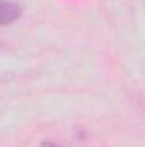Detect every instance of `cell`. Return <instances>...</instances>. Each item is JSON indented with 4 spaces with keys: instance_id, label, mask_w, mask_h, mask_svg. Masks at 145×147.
<instances>
[{
    "instance_id": "obj_1",
    "label": "cell",
    "mask_w": 145,
    "mask_h": 147,
    "mask_svg": "<svg viewBox=\"0 0 145 147\" xmlns=\"http://www.w3.org/2000/svg\"><path fill=\"white\" fill-rule=\"evenodd\" d=\"M21 5L12 0H0V26L12 24L21 16Z\"/></svg>"
},
{
    "instance_id": "obj_2",
    "label": "cell",
    "mask_w": 145,
    "mask_h": 147,
    "mask_svg": "<svg viewBox=\"0 0 145 147\" xmlns=\"http://www.w3.org/2000/svg\"><path fill=\"white\" fill-rule=\"evenodd\" d=\"M44 147H58V146H55V144H44Z\"/></svg>"
}]
</instances>
